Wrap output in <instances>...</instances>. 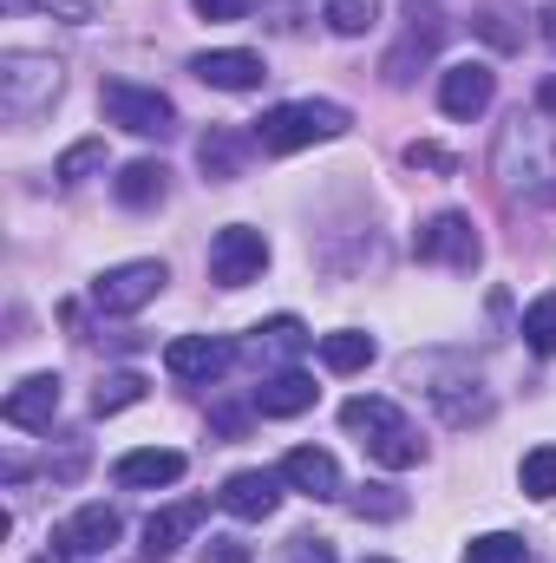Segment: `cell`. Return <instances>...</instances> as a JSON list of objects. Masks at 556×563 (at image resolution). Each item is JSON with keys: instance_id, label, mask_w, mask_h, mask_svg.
Here are the masks:
<instances>
[{"instance_id": "1", "label": "cell", "mask_w": 556, "mask_h": 563, "mask_svg": "<svg viewBox=\"0 0 556 563\" xmlns=\"http://www.w3.org/2000/svg\"><path fill=\"white\" fill-rule=\"evenodd\" d=\"M498 184L504 197H524V203H556V144L544 112H518L504 132H498Z\"/></svg>"}, {"instance_id": "2", "label": "cell", "mask_w": 556, "mask_h": 563, "mask_svg": "<svg viewBox=\"0 0 556 563\" xmlns=\"http://www.w3.org/2000/svg\"><path fill=\"white\" fill-rule=\"evenodd\" d=\"M347 125H354L347 106H334V99H294V106L263 112V119L249 125V139H256V151H269V157H288V151H308V144L341 139Z\"/></svg>"}, {"instance_id": "3", "label": "cell", "mask_w": 556, "mask_h": 563, "mask_svg": "<svg viewBox=\"0 0 556 563\" xmlns=\"http://www.w3.org/2000/svg\"><path fill=\"white\" fill-rule=\"evenodd\" d=\"M407 380H432L425 394H432V407H438V420H445V426H478V420H491V394H485V380H478L465 361L425 354V361H407Z\"/></svg>"}, {"instance_id": "4", "label": "cell", "mask_w": 556, "mask_h": 563, "mask_svg": "<svg viewBox=\"0 0 556 563\" xmlns=\"http://www.w3.org/2000/svg\"><path fill=\"white\" fill-rule=\"evenodd\" d=\"M59 86H66V73H59L53 53H0V112L13 125L40 119L59 99Z\"/></svg>"}, {"instance_id": "5", "label": "cell", "mask_w": 556, "mask_h": 563, "mask_svg": "<svg viewBox=\"0 0 556 563\" xmlns=\"http://www.w3.org/2000/svg\"><path fill=\"white\" fill-rule=\"evenodd\" d=\"M99 106H105V119H112L119 132H132V139H170V132H177V106H170L157 86L105 79V86H99Z\"/></svg>"}, {"instance_id": "6", "label": "cell", "mask_w": 556, "mask_h": 563, "mask_svg": "<svg viewBox=\"0 0 556 563\" xmlns=\"http://www.w3.org/2000/svg\"><path fill=\"white\" fill-rule=\"evenodd\" d=\"M269 269V236L249 230V223H230L210 236V282L216 288H249V282Z\"/></svg>"}, {"instance_id": "7", "label": "cell", "mask_w": 556, "mask_h": 563, "mask_svg": "<svg viewBox=\"0 0 556 563\" xmlns=\"http://www.w3.org/2000/svg\"><path fill=\"white\" fill-rule=\"evenodd\" d=\"M170 282V269L157 256H138V263H119L92 282V308L99 314H138L144 301H157V288Z\"/></svg>"}, {"instance_id": "8", "label": "cell", "mask_w": 556, "mask_h": 563, "mask_svg": "<svg viewBox=\"0 0 556 563\" xmlns=\"http://www.w3.org/2000/svg\"><path fill=\"white\" fill-rule=\"evenodd\" d=\"M413 256L419 263H445V269H478V230H471V217L465 210H438L432 223H419L413 236Z\"/></svg>"}, {"instance_id": "9", "label": "cell", "mask_w": 556, "mask_h": 563, "mask_svg": "<svg viewBox=\"0 0 556 563\" xmlns=\"http://www.w3.org/2000/svg\"><path fill=\"white\" fill-rule=\"evenodd\" d=\"M438 40H445L438 0H407V33H400V46L387 53V86H407L413 66H425V59L438 53Z\"/></svg>"}, {"instance_id": "10", "label": "cell", "mask_w": 556, "mask_h": 563, "mask_svg": "<svg viewBox=\"0 0 556 563\" xmlns=\"http://www.w3.org/2000/svg\"><path fill=\"white\" fill-rule=\"evenodd\" d=\"M491 99H498V73H491L485 59H458V66H445V79H438V112H445V119L471 125V119L491 112Z\"/></svg>"}, {"instance_id": "11", "label": "cell", "mask_w": 556, "mask_h": 563, "mask_svg": "<svg viewBox=\"0 0 556 563\" xmlns=\"http://www.w3.org/2000/svg\"><path fill=\"white\" fill-rule=\"evenodd\" d=\"M230 361H236V341H223V334H177V341L164 347V367H170V380H184V387L223 380Z\"/></svg>"}, {"instance_id": "12", "label": "cell", "mask_w": 556, "mask_h": 563, "mask_svg": "<svg viewBox=\"0 0 556 563\" xmlns=\"http://www.w3.org/2000/svg\"><path fill=\"white\" fill-rule=\"evenodd\" d=\"M119 531H125V525H119L112 505H79V511L53 531V551H59V558H99V551L119 544Z\"/></svg>"}, {"instance_id": "13", "label": "cell", "mask_w": 556, "mask_h": 563, "mask_svg": "<svg viewBox=\"0 0 556 563\" xmlns=\"http://www.w3.org/2000/svg\"><path fill=\"white\" fill-rule=\"evenodd\" d=\"M276 472H281V485H288V492H301V498H314V505H327V498H341V492H347V485H341L334 452H321V445H294Z\"/></svg>"}, {"instance_id": "14", "label": "cell", "mask_w": 556, "mask_h": 563, "mask_svg": "<svg viewBox=\"0 0 556 563\" xmlns=\"http://www.w3.org/2000/svg\"><path fill=\"white\" fill-rule=\"evenodd\" d=\"M216 505L230 518H243V525H263L281 505V472H230L223 492H216Z\"/></svg>"}, {"instance_id": "15", "label": "cell", "mask_w": 556, "mask_h": 563, "mask_svg": "<svg viewBox=\"0 0 556 563\" xmlns=\"http://www.w3.org/2000/svg\"><path fill=\"white\" fill-rule=\"evenodd\" d=\"M59 413V374H26L7 400H0V420L20 426V432H46Z\"/></svg>"}, {"instance_id": "16", "label": "cell", "mask_w": 556, "mask_h": 563, "mask_svg": "<svg viewBox=\"0 0 556 563\" xmlns=\"http://www.w3.org/2000/svg\"><path fill=\"white\" fill-rule=\"evenodd\" d=\"M190 73L216 92H256L269 73H263V53H243V46H223V53H197Z\"/></svg>"}, {"instance_id": "17", "label": "cell", "mask_w": 556, "mask_h": 563, "mask_svg": "<svg viewBox=\"0 0 556 563\" xmlns=\"http://www.w3.org/2000/svg\"><path fill=\"white\" fill-rule=\"evenodd\" d=\"M112 478H119L125 492H164V485H177V478H184V452H170V445L125 452V459L112 465Z\"/></svg>"}, {"instance_id": "18", "label": "cell", "mask_w": 556, "mask_h": 563, "mask_svg": "<svg viewBox=\"0 0 556 563\" xmlns=\"http://www.w3.org/2000/svg\"><path fill=\"white\" fill-rule=\"evenodd\" d=\"M203 511H210L203 498H177V505L151 511V518H144V551H151V558H170V551H177V544L203 525Z\"/></svg>"}, {"instance_id": "19", "label": "cell", "mask_w": 556, "mask_h": 563, "mask_svg": "<svg viewBox=\"0 0 556 563\" xmlns=\"http://www.w3.org/2000/svg\"><path fill=\"white\" fill-rule=\"evenodd\" d=\"M314 394H321V387H314L301 367H281V374H269V380L256 387V413H263V420H294V413L314 407Z\"/></svg>"}, {"instance_id": "20", "label": "cell", "mask_w": 556, "mask_h": 563, "mask_svg": "<svg viewBox=\"0 0 556 563\" xmlns=\"http://www.w3.org/2000/svg\"><path fill=\"white\" fill-rule=\"evenodd\" d=\"M256 151L249 132H230V125H216V132H203L197 139V164H203V177H216V184H230V177H243V157Z\"/></svg>"}, {"instance_id": "21", "label": "cell", "mask_w": 556, "mask_h": 563, "mask_svg": "<svg viewBox=\"0 0 556 563\" xmlns=\"http://www.w3.org/2000/svg\"><path fill=\"white\" fill-rule=\"evenodd\" d=\"M341 426L347 432H360V445H374V439H387V432H400V407L393 400H374V394H360V400H347L341 407Z\"/></svg>"}, {"instance_id": "22", "label": "cell", "mask_w": 556, "mask_h": 563, "mask_svg": "<svg viewBox=\"0 0 556 563\" xmlns=\"http://www.w3.org/2000/svg\"><path fill=\"white\" fill-rule=\"evenodd\" d=\"M164 190H170V170H164L157 157H138V164H125V170H119V203H132V210L164 203Z\"/></svg>"}, {"instance_id": "23", "label": "cell", "mask_w": 556, "mask_h": 563, "mask_svg": "<svg viewBox=\"0 0 556 563\" xmlns=\"http://www.w3.org/2000/svg\"><path fill=\"white\" fill-rule=\"evenodd\" d=\"M367 361H374V334H360V328L321 334V367H327V374H360Z\"/></svg>"}, {"instance_id": "24", "label": "cell", "mask_w": 556, "mask_h": 563, "mask_svg": "<svg viewBox=\"0 0 556 563\" xmlns=\"http://www.w3.org/2000/svg\"><path fill=\"white\" fill-rule=\"evenodd\" d=\"M301 347H308V328H301L294 314L263 321V328H256V341H249V354H256V361H288V354H301Z\"/></svg>"}, {"instance_id": "25", "label": "cell", "mask_w": 556, "mask_h": 563, "mask_svg": "<svg viewBox=\"0 0 556 563\" xmlns=\"http://www.w3.org/2000/svg\"><path fill=\"white\" fill-rule=\"evenodd\" d=\"M321 20H327L341 40H360V33H374V26H380V0H327V7H321Z\"/></svg>"}, {"instance_id": "26", "label": "cell", "mask_w": 556, "mask_h": 563, "mask_svg": "<svg viewBox=\"0 0 556 563\" xmlns=\"http://www.w3.org/2000/svg\"><path fill=\"white\" fill-rule=\"evenodd\" d=\"M518 334H524V347H531V354H544V361H551V354H556V288H551V295H537V301L524 308V328H518Z\"/></svg>"}, {"instance_id": "27", "label": "cell", "mask_w": 556, "mask_h": 563, "mask_svg": "<svg viewBox=\"0 0 556 563\" xmlns=\"http://www.w3.org/2000/svg\"><path fill=\"white\" fill-rule=\"evenodd\" d=\"M471 26H478V33H485V40H491L498 53H518V46H524V26H518V13H511L504 0H485Z\"/></svg>"}, {"instance_id": "28", "label": "cell", "mask_w": 556, "mask_h": 563, "mask_svg": "<svg viewBox=\"0 0 556 563\" xmlns=\"http://www.w3.org/2000/svg\"><path fill=\"white\" fill-rule=\"evenodd\" d=\"M138 400H144V374H105L99 394H92V413L112 420V413H125V407H138Z\"/></svg>"}, {"instance_id": "29", "label": "cell", "mask_w": 556, "mask_h": 563, "mask_svg": "<svg viewBox=\"0 0 556 563\" xmlns=\"http://www.w3.org/2000/svg\"><path fill=\"white\" fill-rule=\"evenodd\" d=\"M367 452H374V465H387V472H407V465H419V459H425V439H413V426H400V432L374 439Z\"/></svg>"}, {"instance_id": "30", "label": "cell", "mask_w": 556, "mask_h": 563, "mask_svg": "<svg viewBox=\"0 0 556 563\" xmlns=\"http://www.w3.org/2000/svg\"><path fill=\"white\" fill-rule=\"evenodd\" d=\"M465 563H531V544L518 531H491V538H471Z\"/></svg>"}, {"instance_id": "31", "label": "cell", "mask_w": 556, "mask_h": 563, "mask_svg": "<svg viewBox=\"0 0 556 563\" xmlns=\"http://www.w3.org/2000/svg\"><path fill=\"white\" fill-rule=\"evenodd\" d=\"M99 164H105V139H86V144H73V151H66V157L53 164V177H59L66 190H79V184H86V177H92Z\"/></svg>"}, {"instance_id": "32", "label": "cell", "mask_w": 556, "mask_h": 563, "mask_svg": "<svg viewBox=\"0 0 556 563\" xmlns=\"http://www.w3.org/2000/svg\"><path fill=\"white\" fill-rule=\"evenodd\" d=\"M518 478H524V492H531V498H556V445H537V452H524Z\"/></svg>"}, {"instance_id": "33", "label": "cell", "mask_w": 556, "mask_h": 563, "mask_svg": "<svg viewBox=\"0 0 556 563\" xmlns=\"http://www.w3.org/2000/svg\"><path fill=\"white\" fill-rule=\"evenodd\" d=\"M400 511H407V498L393 485H360L354 492V518H400Z\"/></svg>"}, {"instance_id": "34", "label": "cell", "mask_w": 556, "mask_h": 563, "mask_svg": "<svg viewBox=\"0 0 556 563\" xmlns=\"http://www.w3.org/2000/svg\"><path fill=\"white\" fill-rule=\"evenodd\" d=\"M190 7H197L203 20H249L263 0H190Z\"/></svg>"}, {"instance_id": "35", "label": "cell", "mask_w": 556, "mask_h": 563, "mask_svg": "<svg viewBox=\"0 0 556 563\" xmlns=\"http://www.w3.org/2000/svg\"><path fill=\"white\" fill-rule=\"evenodd\" d=\"M249 558H256V551H249L243 538H210V544H203V558H197V563H249Z\"/></svg>"}, {"instance_id": "36", "label": "cell", "mask_w": 556, "mask_h": 563, "mask_svg": "<svg viewBox=\"0 0 556 563\" xmlns=\"http://www.w3.org/2000/svg\"><path fill=\"white\" fill-rule=\"evenodd\" d=\"M53 20H73V26H86V20H99V0H40Z\"/></svg>"}, {"instance_id": "37", "label": "cell", "mask_w": 556, "mask_h": 563, "mask_svg": "<svg viewBox=\"0 0 556 563\" xmlns=\"http://www.w3.org/2000/svg\"><path fill=\"white\" fill-rule=\"evenodd\" d=\"M288 563H334V544L327 538H294L288 544Z\"/></svg>"}, {"instance_id": "38", "label": "cell", "mask_w": 556, "mask_h": 563, "mask_svg": "<svg viewBox=\"0 0 556 563\" xmlns=\"http://www.w3.org/2000/svg\"><path fill=\"white\" fill-rule=\"evenodd\" d=\"M407 164H413V170H458L438 144H407Z\"/></svg>"}, {"instance_id": "39", "label": "cell", "mask_w": 556, "mask_h": 563, "mask_svg": "<svg viewBox=\"0 0 556 563\" xmlns=\"http://www.w3.org/2000/svg\"><path fill=\"white\" fill-rule=\"evenodd\" d=\"M537 112H544V119H551V112H556V73H551V79H544V86H537Z\"/></svg>"}, {"instance_id": "40", "label": "cell", "mask_w": 556, "mask_h": 563, "mask_svg": "<svg viewBox=\"0 0 556 563\" xmlns=\"http://www.w3.org/2000/svg\"><path fill=\"white\" fill-rule=\"evenodd\" d=\"M544 40H551V46H556V7H551V13H544Z\"/></svg>"}, {"instance_id": "41", "label": "cell", "mask_w": 556, "mask_h": 563, "mask_svg": "<svg viewBox=\"0 0 556 563\" xmlns=\"http://www.w3.org/2000/svg\"><path fill=\"white\" fill-rule=\"evenodd\" d=\"M367 563H387V558H367Z\"/></svg>"}]
</instances>
